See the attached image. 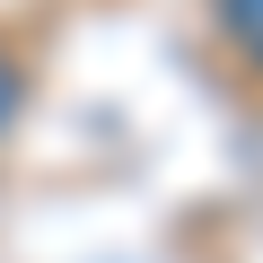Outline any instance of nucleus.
<instances>
[{"label": "nucleus", "instance_id": "f03ea898", "mask_svg": "<svg viewBox=\"0 0 263 263\" xmlns=\"http://www.w3.org/2000/svg\"><path fill=\"white\" fill-rule=\"evenodd\" d=\"M18 88H27V79H18V62L0 53V132H9V114H18Z\"/></svg>", "mask_w": 263, "mask_h": 263}, {"label": "nucleus", "instance_id": "f257e3e1", "mask_svg": "<svg viewBox=\"0 0 263 263\" xmlns=\"http://www.w3.org/2000/svg\"><path fill=\"white\" fill-rule=\"evenodd\" d=\"M219 35L263 70V0H219Z\"/></svg>", "mask_w": 263, "mask_h": 263}]
</instances>
